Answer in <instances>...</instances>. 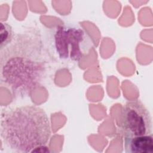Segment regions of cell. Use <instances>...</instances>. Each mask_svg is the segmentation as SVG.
<instances>
[{
    "label": "cell",
    "mask_w": 153,
    "mask_h": 153,
    "mask_svg": "<svg viewBox=\"0 0 153 153\" xmlns=\"http://www.w3.org/2000/svg\"><path fill=\"white\" fill-rule=\"evenodd\" d=\"M121 127L124 136L152 134V122L149 111L138 100L128 101L123 107Z\"/></svg>",
    "instance_id": "277c9868"
},
{
    "label": "cell",
    "mask_w": 153,
    "mask_h": 153,
    "mask_svg": "<svg viewBox=\"0 0 153 153\" xmlns=\"http://www.w3.org/2000/svg\"><path fill=\"white\" fill-rule=\"evenodd\" d=\"M0 133L2 142L11 151L35 152L48 142L51 126L43 109L26 105L10 109L2 114Z\"/></svg>",
    "instance_id": "7a4b0ae2"
},
{
    "label": "cell",
    "mask_w": 153,
    "mask_h": 153,
    "mask_svg": "<svg viewBox=\"0 0 153 153\" xmlns=\"http://www.w3.org/2000/svg\"><path fill=\"white\" fill-rule=\"evenodd\" d=\"M124 149L127 153H153L152 134L124 136Z\"/></svg>",
    "instance_id": "5b68a950"
},
{
    "label": "cell",
    "mask_w": 153,
    "mask_h": 153,
    "mask_svg": "<svg viewBox=\"0 0 153 153\" xmlns=\"http://www.w3.org/2000/svg\"><path fill=\"white\" fill-rule=\"evenodd\" d=\"M47 63L39 34L33 30L16 33L0 48L1 83L14 94H28L40 85Z\"/></svg>",
    "instance_id": "6da1fadb"
},
{
    "label": "cell",
    "mask_w": 153,
    "mask_h": 153,
    "mask_svg": "<svg viewBox=\"0 0 153 153\" xmlns=\"http://www.w3.org/2000/svg\"><path fill=\"white\" fill-rule=\"evenodd\" d=\"M54 38L56 51L63 59L80 60L91 47L90 38L81 28L60 26L56 31Z\"/></svg>",
    "instance_id": "3957f363"
},
{
    "label": "cell",
    "mask_w": 153,
    "mask_h": 153,
    "mask_svg": "<svg viewBox=\"0 0 153 153\" xmlns=\"http://www.w3.org/2000/svg\"><path fill=\"white\" fill-rule=\"evenodd\" d=\"M0 48L7 45L13 39L14 34L11 26L7 23H1Z\"/></svg>",
    "instance_id": "8992f818"
}]
</instances>
